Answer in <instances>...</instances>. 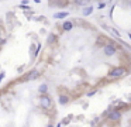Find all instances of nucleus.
<instances>
[{
  "instance_id": "1",
  "label": "nucleus",
  "mask_w": 131,
  "mask_h": 127,
  "mask_svg": "<svg viewBox=\"0 0 131 127\" xmlns=\"http://www.w3.org/2000/svg\"><path fill=\"white\" fill-rule=\"evenodd\" d=\"M33 69L57 103L69 106L127 78L131 52L92 21L71 17L52 27Z\"/></svg>"
},
{
  "instance_id": "2",
  "label": "nucleus",
  "mask_w": 131,
  "mask_h": 127,
  "mask_svg": "<svg viewBox=\"0 0 131 127\" xmlns=\"http://www.w3.org/2000/svg\"><path fill=\"white\" fill-rule=\"evenodd\" d=\"M58 103L34 69L0 86V127H57Z\"/></svg>"
},
{
  "instance_id": "3",
  "label": "nucleus",
  "mask_w": 131,
  "mask_h": 127,
  "mask_svg": "<svg viewBox=\"0 0 131 127\" xmlns=\"http://www.w3.org/2000/svg\"><path fill=\"white\" fill-rule=\"evenodd\" d=\"M131 106L128 100H117L102 110L89 123V127H130Z\"/></svg>"
},
{
  "instance_id": "4",
  "label": "nucleus",
  "mask_w": 131,
  "mask_h": 127,
  "mask_svg": "<svg viewBox=\"0 0 131 127\" xmlns=\"http://www.w3.org/2000/svg\"><path fill=\"white\" fill-rule=\"evenodd\" d=\"M7 40H9V31H7V27L4 24V21L0 18V55H1L3 50L6 48Z\"/></svg>"
}]
</instances>
